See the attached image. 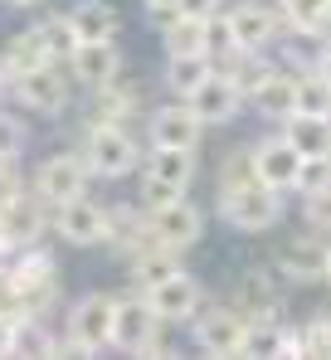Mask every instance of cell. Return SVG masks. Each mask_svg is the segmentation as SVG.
<instances>
[{
	"instance_id": "5bb4252c",
	"label": "cell",
	"mask_w": 331,
	"mask_h": 360,
	"mask_svg": "<svg viewBox=\"0 0 331 360\" xmlns=\"http://www.w3.org/2000/svg\"><path fill=\"white\" fill-rule=\"evenodd\" d=\"M146 302H151V311L161 316V326H185V321L200 316V307H205V288H200L195 273H175V278L161 283L156 292H146Z\"/></svg>"
},
{
	"instance_id": "60d3db41",
	"label": "cell",
	"mask_w": 331,
	"mask_h": 360,
	"mask_svg": "<svg viewBox=\"0 0 331 360\" xmlns=\"http://www.w3.org/2000/svg\"><path fill=\"white\" fill-rule=\"evenodd\" d=\"M317 73H322V83L331 88V44L322 49V54H317Z\"/></svg>"
},
{
	"instance_id": "4316f807",
	"label": "cell",
	"mask_w": 331,
	"mask_h": 360,
	"mask_svg": "<svg viewBox=\"0 0 331 360\" xmlns=\"http://www.w3.org/2000/svg\"><path fill=\"white\" fill-rule=\"evenodd\" d=\"M210 73H215V63L205 59V54H190V59H166V88H170V98H175V103H190V98L210 83Z\"/></svg>"
},
{
	"instance_id": "83f0119b",
	"label": "cell",
	"mask_w": 331,
	"mask_h": 360,
	"mask_svg": "<svg viewBox=\"0 0 331 360\" xmlns=\"http://www.w3.org/2000/svg\"><path fill=\"white\" fill-rule=\"evenodd\" d=\"M54 341L58 331L39 316H25L15 321V336H10V360H49L54 356Z\"/></svg>"
},
{
	"instance_id": "d6986e66",
	"label": "cell",
	"mask_w": 331,
	"mask_h": 360,
	"mask_svg": "<svg viewBox=\"0 0 331 360\" xmlns=\"http://www.w3.org/2000/svg\"><path fill=\"white\" fill-rule=\"evenodd\" d=\"M239 360H292V326H282L277 316L244 321Z\"/></svg>"
},
{
	"instance_id": "8fae6325",
	"label": "cell",
	"mask_w": 331,
	"mask_h": 360,
	"mask_svg": "<svg viewBox=\"0 0 331 360\" xmlns=\"http://www.w3.org/2000/svg\"><path fill=\"white\" fill-rule=\"evenodd\" d=\"M297 171H302V156L282 141V136H258L249 146V176L258 180L263 190H292L297 185Z\"/></svg>"
},
{
	"instance_id": "7c38bea8",
	"label": "cell",
	"mask_w": 331,
	"mask_h": 360,
	"mask_svg": "<svg viewBox=\"0 0 331 360\" xmlns=\"http://www.w3.org/2000/svg\"><path fill=\"white\" fill-rule=\"evenodd\" d=\"M44 229H49V205H44L35 190H25V195H15L10 205H0V239H5L10 253L39 243Z\"/></svg>"
},
{
	"instance_id": "7a4b0ae2",
	"label": "cell",
	"mask_w": 331,
	"mask_h": 360,
	"mask_svg": "<svg viewBox=\"0 0 331 360\" xmlns=\"http://www.w3.org/2000/svg\"><path fill=\"white\" fill-rule=\"evenodd\" d=\"M142 146L127 127H88L83 131V161H88V176L103 180H122L132 171H142Z\"/></svg>"
},
{
	"instance_id": "5b68a950",
	"label": "cell",
	"mask_w": 331,
	"mask_h": 360,
	"mask_svg": "<svg viewBox=\"0 0 331 360\" xmlns=\"http://www.w3.org/2000/svg\"><path fill=\"white\" fill-rule=\"evenodd\" d=\"M10 98L25 108V112H39V117H63L68 103H73V78L63 63H44L35 73H20L10 83Z\"/></svg>"
},
{
	"instance_id": "ba28073f",
	"label": "cell",
	"mask_w": 331,
	"mask_h": 360,
	"mask_svg": "<svg viewBox=\"0 0 331 360\" xmlns=\"http://www.w3.org/2000/svg\"><path fill=\"white\" fill-rule=\"evenodd\" d=\"M146 219H151V239L170 253H185L205 239V210L195 200H170L161 210H146Z\"/></svg>"
},
{
	"instance_id": "2e32d148",
	"label": "cell",
	"mask_w": 331,
	"mask_h": 360,
	"mask_svg": "<svg viewBox=\"0 0 331 360\" xmlns=\"http://www.w3.org/2000/svg\"><path fill=\"white\" fill-rule=\"evenodd\" d=\"M229 25H234V39H239V49H249V54H263L273 39H282V34H277V30H282V20H277L273 5H263V0L229 5Z\"/></svg>"
},
{
	"instance_id": "277c9868",
	"label": "cell",
	"mask_w": 331,
	"mask_h": 360,
	"mask_svg": "<svg viewBox=\"0 0 331 360\" xmlns=\"http://www.w3.org/2000/svg\"><path fill=\"white\" fill-rule=\"evenodd\" d=\"M30 190L49 210L83 200L88 195V161H83V151H54V156H44L35 166V176H30Z\"/></svg>"
},
{
	"instance_id": "d4e9b609",
	"label": "cell",
	"mask_w": 331,
	"mask_h": 360,
	"mask_svg": "<svg viewBox=\"0 0 331 360\" xmlns=\"http://www.w3.org/2000/svg\"><path fill=\"white\" fill-rule=\"evenodd\" d=\"M249 108H254L258 117L287 122V117H292V112H297V78L277 68L273 78H268V83H263V88H258L254 98H249Z\"/></svg>"
},
{
	"instance_id": "44dd1931",
	"label": "cell",
	"mask_w": 331,
	"mask_h": 360,
	"mask_svg": "<svg viewBox=\"0 0 331 360\" xmlns=\"http://www.w3.org/2000/svg\"><path fill=\"white\" fill-rule=\"evenodd\" d=\"M68 25L78 44H117V10L108 0H78L68 5Z\"/></svg>"
},
{
	"instance_id": "f6af8a7d",
	"label": "cell",
	"mask_w": 331,
	"mask_h": 360,
	"mask_svg": "<svg viewBox=\"0 0 331 360\" xmlns=\"http://www.w3.org/2000/svg\"><path fill=\"white\" fill-rule=\"evenodd\" d=\"M5 5H20V10H30V5H44V0H5Z\"/></svg>"
},
{
	"instance_id": "f1b7e54d",
	"label": "cell",
	"mask_w": 331,
	"mask_h": 360,
	"mask_svg": "<svg viewBox=\"0 0 331 360\" xmlns=\"http://www.w3.org/2000/svg\"><path fill=\"white\" fill-rule=\"evenodd\" d=\"M220 73L234 83V88H239V93H244V103H249V98H254V93H258V88H263V83L277 73V63L268 59V54H249V49H239V54L224 63Z\"/></svg>"
},
{
	"instance_id": "74e56055",
	"label": "cell",
	"mask_w": 331,
	"mask_h": 360,
	"mask_svg": "<svg viewBox=\"0 0 331 360\" xmlns=\"http://www.w3.org/2000/svg\"><path fill=\"white\" fill-rule=\"evenodd\" d=\"M49 360H103L93 346H83V341H68L63 331H58V341H54V356Z\"/></svg>"
},
{
	"instance_id": "f35d334b",
	"label": "cell",
	"mask_w": 331,
	"mask_h": 360,
	"mask_svg": "<svg viewBox=\"0 0 331 360\" xmlns=\"http://www.w3.org/2000/svg\"><path fill=\"white\" fill-rule=\"evenodd\" d=\"M220 10H224V0H180V20H195V25H205Z\"/></svg>"
},
{
	"instance_id": "7bdbcfd3",
	"label": "cell",
	"mask_w": 331,
	"mask_h": 360,
	"mask_svg": "<svg viewBox=\"0 0 331 360\" xmlns=\"http://www.w3.org/2000/svg\"><path fill=\"white\" fill-rule=\"evenodd\" d=\"M10 336H15V326L0 321V360H10Z\"/></svg>"
},
{
	"instance_id": "d590c367",
	"label": "cell",
	"mask_w": 331,
	"mask_h": 360,
	"mask_svg": "<svg viewBox=\"0 0 331 360\" xmlns=\"http://www.w3.org/2000/svg\"><path fill=\"white\" fill-rule=\"evenodd\" d=\"M292 190H302V200L331 190V156H322V161H302V171H297V185H292Z\"/></svg>"
},
{
	"instance_id": "7402d4cb",
	"label": "cell",
	"mask_w": 331,
	"mask_h": 360,
	"mask_svg": "<svg viewBox=\"0 0 331 360\" xmlns=\"http://www.w3.org/2000/svg\"><path fill=\"white\" fill-rule=\"evenodd\" d=\"M302 161H322V156H331V117H292L282 122V131H277Z\"/></svg>"
},
{
	"instance_id": "8d00e7d4",
	"label": "cell",
	"mask_w": 331,
	"mask_h": 360,
	"mask_svg": "<svg viewBox=\"0 0 331 360\" xmlns=\"http://www.w3.org/2000/svg\"><path fill=\"white\" fill-rule=\"evenodd\" d=\"M307 224H312L317 234H331V190L307 195Z\"/></svg>"
},
{
	"instance_id": "603a6c76",
	"label": "cell",
	"mask_w": 331,
	"mask_h": 360,
	"mask_svg": "<svg viewBox=\"0 0 331 360\" xmlns=\"http://www.w3.org/2000/svg\"><path fill=\"white\" fill-rule=\"evenodd\" d=\"M127 273H132V292H142V297H146V292H156L161 283H170V278H175V273H185V268H180V253H170V248L156 243V248L137 253V258L127 263Z\"/></svg>"
},
{
	"instance_id": "4dcf8cb0",
	"label": "cell",
	"mask_w": 331,
	"mask_h": 360,
	"mask_svg": "<svg viewBox=\"0 0 331 360\" xmlns=\"http://www.w3.org/2000/svg\"><path fill=\"white\" fill-rule=\"evenodd\" d=\"M161 49H166V59L205 54V25H195V20H170V25H161Z\"/></svg>"
},
{
	"instance_id": "ffe728a7",
	"label": "cell",
	"mask_w": 331,
	"mask_h": 360,
	"mask_svg": "<svg viewBox=\"0 0 331 360\" xmlns=\"http://www.w3.org/2000/svg\"><path fill=\"white\" fill-rule=\"evenodd\" d=\"M190 112L205 122V127H224V122H234L239 112H244V93L224 78L220 68H215V73H210V83L190 98Z\"/></svg>"
},
{
	"instance_id": "f546056e",
	"label": "cell",
	"mask_w": 331,
	"mask_h": 360,
	"mask_svg": "<svg viewBox=\"0 0 331 360\" xmlns=\"http://www.w3.org/2000/svg\"><path fill=\"white\" fill-rule=\"evenodd\" d=\"M30 34L39 39V49L49 54V63H68V59H73V49H78V34H73V25H68V10H63V15H44V20H35Z\"/></svg>"
},
{
	"instance_id": "bcb514c9",
	"label": "cell",
	"mask_w": 331,
	"mask_h": 360,
	"mask_svg": "<svg viewBox=\"0 0 331 360\" xmlns=\"http://www.w3.org/2000/svg\"><path fill=\"white\" fill-rule=\"evenodd\" d=\"M322 283H327V288H331V248H327V278H322Z\"/></svg>"
},
{
	"instance_id": "cb8c5ba5",
	"label": "cell",
	"mask_w": 331,
	"mask_h": 360,
	"mask_svg": "<svg viewBox=\"0 0 331 360\" xmlns=\"http://www.w3.org/2000/svg\"><path fill=\"white\" fill-rule=\"evenodd\" d=\"M88 98H93V122H88V127H127V122H132V112L142 108L137 83H127V78H117L112 88L88 93Z\"/></svg>"
},
{
	"instance_id": "52a82bcc",
	"label": "cell",
	"mask_w": 331,
	"mask_h": 360,
	"mask_svg": "<svg viewBox=\"0 0 331 360\" xmlns=\"http://www.w3.org/2000/svg\"><path fill=\"white\" fill-rule=\"evenodd\" d=\"M195 326V351L200 356H229L239 360V341H244V311H234L229 302H205Z\"/></svg>"
},
{
	"instance_id": "e0dca14e",
	"label": "cell",
	"mask_w": 331,
	"mask_h": 360,
	"mask_svg": "<svg viewBox=\"0 0 331 360\" xmlns=\"http://www.w3.org/2000/svg\"><path fill=\"white\" fill-rule=\"evenodd\" d=\"M327 248L331 243L322 234H302V239L282 243L273 268L282 273V283H322L327 278Z\"/></svg>"
},
{
	"instance_id": "7dc6e473",
	"label": "cell",
	"mask_w": 331,
	"mask_h": 360,
	"mask_svg": "<svg viewBox=\"0 0 331 360\" xmlns=\"http://www.w3.org/2000/svg\"><path fill=\"white\" fill-rule=\"evenodd\" d=\"M195 360H229V356H200V351H195Z\"/></svg>"
},
{
	"instance_id": "1f68e13d",
	"label": "cell",
	"mask_w": 331,
	"mask_h": 360,
	"mask_svg": "<svg viewBox=\"0 0 331 360\" xmlns=\"http://www.w3.org/2000/svg\"><path fill=\"white\" fill-rule=\"evenodd\" d=\"M0 59L10 63V83H15L20 73H35V68H44V63H49V54L39 49V39H35L30 30H20V34H10V44L0 49Z\"/></svg>"
},
{
	"instance_id": "484cf974",
	"label": "cell",
	"mask_w": 331,
	"mask_h": 360,
	"mask_svg": "<svg viewBox=\"0 0 331 360\" xmlns=\"http://www.w3.org/2000/svg\"><path fill=\"white\" fill-rule=\"evenodd\" d=\"M277 20H282L297 39H322L331 30V0H282Z\"/></svg>"
},
{
	"instance_id": "6da1fadb",
	"label": "cell",
	"mask_w": 331,
	"mask_h": 360,
	"mask_svg": "<svg viewBox=\"0 0 331 360\" xmlns=\"http://www.w3.org/2000/svg\"><path fill=\"white\" fill-rule=\"evenodd\" d=\"M220 219L239 234H263L282 219V195L249 176V156H229L220 176Z\"/></svg>"
},
{
	"instance_id": "30bf717a",
	"label": "cell",
	"mask_w": 331,
	"mask_h": 360,
	"mask_svg": "<svg viewBox=\"0 0 331 360\" xmlns=\"http://www.w3.org/2000/svg\"><path fill=\"white\" fill-rule=\"evenodd\" d=\"M49 219H54V234L63 243H73V248H103L108 243V205H98V200H73V205H58L49 210Z\"/></svg>"
},
{
	"instance_id": "3957f363",
	"label": "cell",
	"mask_w": 331,
	"mask_h": 360,
	"mask_svg": "<svg viewBox=\"0 0 331 360\" xmlns=\"http://www.w3.org/2000/svg\"><path fill=\"white\" fill-rule=\"evenodd\" d=\"M161 346V316L151 311V302L142 292H117V311H112V351L117 356H146Z\"/></svg>"
},
{
	"instance_id": "9c48e42d",
	"label": "cell",
	"mask_w": 331,
	"mask_h": 360,
	"mask_svg": "<svg viewBox=\"0 0 331 360\" xmlns=\"http://www.w3.org/2000/svg\"><path fill=\"white\" fill-rule=\"evenodd\" d=\"M205 136V122L190 112V103H161L146 122V146L151 151H195Z\"/></svg>"
},
{
	"instance_id": "8992f818",
	"label": "cell",
	"mask_w": 331,
	"mask_h": 360,
	"mask_svg": "<svg viewBox=\"0 0 331 360\" xmlns=\"http://www.w3.org/2000/svg\"><path fill=\"white\" fill-rule=\"evenodd\" d=\"M112 311H117L112 292H83V297H73L68 311H63V336L93 346L103 356V351H112Z\"/></svg>"
},
{
	"instance_id": "9a60e30c",
	"label": "cell",
	"mask_w": 331,
	"mask_h": 360,
	"mask_svg": "<svg viewBox=\"0 0 331 360\" xmlns=\"http://www.w3.org/2000/svg\"><path fill=\"white\" fill-rule=\"evenodd\" d=\"M282 273H277L273 263H258V268H249L244 278H239V288H234V311L244 307V321H258V316H277V302H282Z\"/></svg>"
},
{
	"instance_id": "b9f144b4",
	"label": "cell",
	"mask_w": 331,
	"mask_h": 360,
	"mask_svg": "<svg viewBox=\"0 0 331 360\" xmlns=\"http://www.w3.org/2000/svg\"><path fill=\"white\" fill-rule=\"evenodd\" d=\"M137 360H185V356L170 351V346H156V351H146V356H137Z\"/></svg>"
},
{
	"instance_id": "4fadbf2b",
	"label": "cell",
	"mask_w": 331,
	"mask_h": 360,
	"mask_svg": "<svg viewBox=\"0 0 331 360\" xmlns=\"http://www.w3.org/2000/svg\"><path fill=\"white\" fill-rule=\"evenodd\" d=\"M63 68H68L73 88H83V93H103V88H112V83L122 78L127 59H122L117 44H78L73 59L63 63Z\"/></svg>"
},
{
	"instance_id": "836d02e7",
	"label": "cell",
	"mask_w": 331,
	"mask_h": 360,
	"mask_svg": "<svg viewBox=\"0 0 331 360\" xmlns=\"http://www.w3.org/2000/svg\"><path fill=\"white\" fill-rule=\"evenodd\" d=\"M297 117H331V88L322 83L317 63H312V73L297 78Z\"/></svg>"
},
{
	"instance_id": "e575fe53",
	"label": "cell",
	"mask_w": 331,
	"mask_h": 360,
	"mask_svg": "<svg viewBox=\"0 0 331 360\" xmlns=\"http://www.w3.org/2000/svg\"><path fill=\"white\" fill-rule=\"evenodd\" d=\"M25 146H30V127H25L20 117H10V112H0V161L20 166Z\"/></svg>"
},
{
	"instance_id": "ee69618b",
	"label": "cell",
	"mask_w": 331,
	"mask_h": 360,
	"mask_svg": "<svg viewBox=\"0 0 331 360\" xmlns=\"http://www.w3.org/2000/svg\"><path fill=\"white\" fill-rule=\"evenodd\" d=\"M5 93H10V63L0 59V98H5Z\"/></svg>"
},
{
	"instance_id": "ab89813d",
	"label": "cell",
	"mask_w": 331,
	"mask_h": 360,
	"mask_svg": "<svg viewBox=\"0 0 331 360\" xmlns=\"http://www.w3.org/2000/svg\"><path fill=\"white\" fill-rule=\"evenodd\" d=\"M142 10L151 15V25H156V30L170 25V20H180V0H142Z\"/></svg>"
},
{
	"instance_id": "d6a6232c",
	"label": "cell",
	"mask_w": 331,
	"mask_h": 360,
	"mask_svg": "<svg viewBox=\"0 0 331 360\" xmlns=\"http://www.w3.org/2000/svg\"><path fill=\"white\" fill-rule=\"evenodd\" d=\"M234 54H239V39H234L229 10H220V15H210V20H205V59L215 63V68H224Z\"/></svg>"
},
{
	"instance_id": "ac0fdd59",
	"label": "cell",
	"mask_w": 331,
	"mask_h": 360,
	"mask_svg": "<svg viewBox=\"0 0 331 360\" xmlns=\"http://www.w3.org/2000/svg\"><path fill=\"white\" fill-rule=\"evenodd\" d=\"M112 253H122L127 263L137 258V253H146V248H156L151 239V219H146V210L142 205H122V210H108V243Z\"/></svg>"
}]
</instances>
